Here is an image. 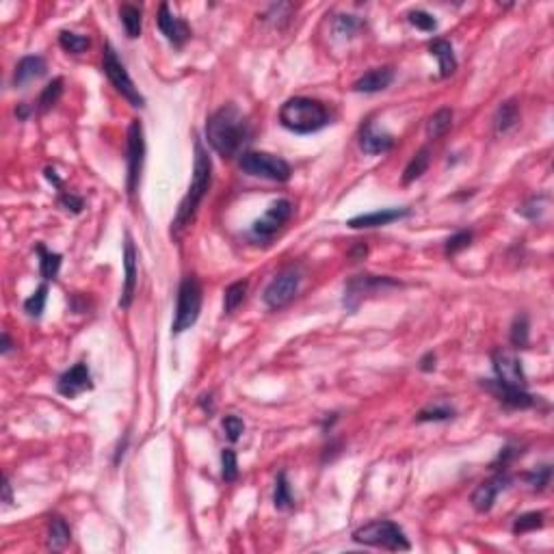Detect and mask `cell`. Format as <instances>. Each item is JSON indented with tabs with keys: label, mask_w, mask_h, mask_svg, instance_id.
I'll use <instances>...</instances> for the list:
<instances>
[{
	"label": "cell",
	"mask_w": 554,
	"mask_h": 554,
	"mask_svg": "<svg viewBox=\"0 0 554 554\" xmlns=\"http://www.w3.org/2000/svg\"><path fill=\"white\" fill-rule=\"evenodd\" d=\"M524 478L528 481V485H530L533 490L542 492V490H546V487L550 485V478H552V468H550V466H542V468H537V470L528 472Z\"/></svg>",
	"instance_id": "cell-39"
},
{
	"label": "cell",
	"mask_w": 554,
	"mask_h": 554,
	"mask_svg": "<svg viewBox=\"0 0 554 554\" xmlns=\"http://www.w3.org/2000/svg\"><path fill=\"white\" fill-rule=\"evenodd\" d=\"M46 61L44 57H37V55H31V57H24L20 63L15 65V71H13V85L15 87H24L28 85L31 80H37L46 74Z\"/></svg>",
	"instance_id": "cell-20"
},
{
	"label": "cell",
	"mask_w": 554,
	"mask_h": 554,
	"mask_svg": "<svg viewBox=\"0 0 554 554\" xmlns=\"http://www.w3.org/2000/svg\"><path fill=\"white\" fill-rule=\"evenodd\" d=\"M517 455H522L520 449H513V446H507V449L500 451V455H498V459H496V463H494V468H498V470L507 468L509 463H511Z\"/></svg>",
	"instance_id": "cell-43"
},
{
	"label": "cell",
	"mask_w": 554,
	"mask_h": 554,
	"mask_svg": "<svg viewBox=\"0 0 554 554\" xmlns=\"http://www.w3.org/2000/svg\"><path fill=\"white\" fill-rule=\"evenodd\" d=\"M511 345L515 349H526L528 347V316L517 314L511 325Z\"/></svg>",
	"instance_id": "cell-33"
},
{
	"label": "cell",
	"mask_w": 554,
	"mask_h": 554,
	"mask_svg": "<svg viewBox=\"0 0 554 554\" xmlns=\"http://www.w3.org/2000/svg\"><path fill=\"white\" fill-rule=\"evenodd\" d=\"M69 539H71V530H69L67 522L63 520L61 515H52L50 522H48V537H46L48 548L59 552V550H63L69 544Z\"/></svg>",
	"instance_id": "cell-23"
},
{
	"label": "cell",
	"mask_w": 554,
	"mask_h": 554,
	"mask_svg": "<svg viewBox=\"0 0 554 554\" xmlns=\"http://www.w3.org/2000/svg\"><path fill=\"white\" fill-rule=\"evenodd\" d=\"M239 167L254 178H266L273 182L291 180V165L284 158L266 154V152H245L239 160Z\"/></svg>",
	"instance_id": "cell-6"
},
{
	"label": "cell",
	"mask_w": 554,
	"mask_h": 554,
	"mask_svg": "<svg viewBox=\"0 0 554 554\" xmlns=\"http://www.w3.org/2000/svg\"><path fill=\"white\" fill-rule=\"evenodd\" d=\"M357 26H360V22H357L353 15H343V17H338V24H336L338 33H343V35H351Z\"/></svg>",
	"instance_id": "cell-45"
},
{
	"label": "cell",
	"mask_w": 554,
	"mask_h": 554,
	"mask_svg": "<svg viewBox=\"0 0 554 554\" xmlns=\"http://www.w3.org/2000/svg\"><path fill=\"white\" fill-rule=\"evenodd\" d=\"M291 214H293V204L288 200H277V202H273L271 208L266 210L262 217L254 223L252 234L256 239H262V241L273 239L277 232L282 230V225L291 219Z\"/></svg>",
	"instance_id": "cell-12"
},
{
	"label": "cell",
	"mask_w": 554,
	"mask_h": 554,
	"mask_svg": "<svg viewBox=\"0 0 554 554\" xmlns=\"http://www.w3.org/2000/svg\"><path fill=\"white\" fill-rule=\"evenodd\" d=\"M37 254H40V273L44 279H55L59 269H61V256L59 254H52L48 249L40 243L37 245Z\"/></svg>",
	"instance_id": "cell-28"
},
{
	"label": "cell",
	"mask_w": 554,
	"mask_h": 554,
	"mask_svg": "<svg viewBox=\"0 0 554 554\" xmlns=\"http://www.w3.org/2000/svg\"><path fill=\"white\" fill-rule=\"evenodd\" d=\"M102 69H104V74L109 76L111 85L117 89V92L126 98L132 106H137V109H141V106H146V98H143L139 94V89L135 87L130 74H128V69L123 67V63L119 61L117 57V52L111 44H106L104 46V52H102Z\"/></svg>",
	"instance_id": "cell-7"
},
{
	"label": "cell",
	"mask_w": 554,
	"mask_h": 554,
	"mask_svg": "<svg viewBox=\"0 0 554 554\" xmlns=\"http://www.w3.org/2000/svg\"><path fill=\"white\" fill-rule=\"evenodd\" d=\"M483 388H487L492 395L500 401L505 403L513 409H528L535 405V397H530L526 390H520V388H507L498 381H483Z\"/></svg>",
	"instance_id": "cell-17"
},
{
	"label": "cell",
	"mask_w": 554,
	"mask_h": 554,
	"mask_svg": "<svg viewBox=\"0 0 554 554\" xmlns=\"http://www.w3.org/2000/svg\"><path fill=\"white\" fill-rule=\"evenodd\" d=\"M15 115H17V119H26V117L31 115V109H28L26 104H20V106H17V109H15Z\"/></svg>",
	"instance_id": "cell-50"
},
{
	"label": "cell",
	"mask_w": 554,
	"mask_h": 554,
	"mask_svg": "<svg viewBox=\"0 0 554 554\" xmlns=\"http://www.w3.org/2000/svg\"><path fill=\"white\" fill-rule=\"evenodd\" d=\"M11 347H13L11 338H9L7 334H3V347H0V351H3V353H9V351H11Z\"/></svg>",
	"instance_id": "cell-51"
},
{
	"label": "cell",
	"mask_w": 554,
	"mask_h": 554,
	"mask_svg": "<svg viewBox=\"0 0 554 554\" xmlns=\"http://www.w3.org/2000/svg\"><path fill=\"white\" fill-rule=\"evenodd\" d=\"M453 126V111L451 109H440L435 111L426 121V135L431 139H440L442 135H446Z\"/></svg>",
	"instance_id": "cell-26"
},
{
	"label": "cell",
	"mask_w": 554,
	"mask_h": 554,
	"mask_svg": "<svg viewBox=\"0 0 554 554\" xmlns=\"http://www.w3.org/2000/svg\"><path fill=\"white\" fill-rule=\"evenodd\" d=\"M46 178H48V180H50L52 184H55V187H61V180H59V175H57L55 169H50V167H48V169H46Z\"/></svg>",
	"instance_id": "cell-49"
},
{
	"label": "cell",
	"mask_w": 554,
	"mask_h": 554,
	"mask_svg": "<svg viewBox=\"0 0 554 554\" xmlns=\"http://www.w3.org/2000/svg\"><path fill=\"white\" fill-rule=\"evenodd\" d=\"M299 284H301L299 269L288 266V269H284L277 277H273V282L269 286H266L262 299L271 310H279V308L286 306V303L293 301V297L299 291Z\"/></svg>",
	"instance_id": "cell-9"
},
{
	"label": "cell",
	"mask_w": 554,
	"mask_h": 554,
	"mask_svg": "<svg viewBox=\"0 0 554 554\" xmlns=\"http://www.w3.org/2000/svg\"><path fill=\"white\" fill-rule=\"evenodd\" d=\"M59 202H61V206H63L67 212H74V214H78V212L85 208L83 198H78V195H74V193H63Z\"/></svg>",
	"instance_id": "cell-42"
},
{
	"label": "cell",
	"mask_w": 554,
	"mask_h": 554,
	"mask_svg": "<svg viewBox=\"0 0 554 554\" xmlns=\"http://www.w3.org/2000/svg\"><path fill=\"white\" fill-rule=\"evenodd\" d=\"M273 503H275L277 509H291L293 507V494H291V485H288V478H286V472L277 474Z\"/></svg>",
	"instance_id": "cell-35"
},
{
	"label": "cell",
	"mask_w": 554,
	"mask_h": 554,
	"mask_svg": "<svg viewBox=\"0 0 554 554\" xmlns=\"http://www.w3.org/2000/svg\"><path fill=\"white\" fill-rule=\"evenodd\" d=\"M223 431H225L230 442H239L243 431H245V424L239 416H225L223 418Z\"/></svg>",
	"instance_id": "cell-41"
},
{
	"label": "cell",
	"mask_w": 554,
	"mask_h": 554,
	"mask_svg": "<svg viewBox=\"0 0 554 554\" xmlns=\"http://www.w3.org/2000/svg\"><path fill=\"white\" fill-rule=\"evenodd\" d=\"M544 526V513L542 511H528V513H522L515 517L513 522V533L515 535H522V533H530V530H537Z\"/></svg>",
	"instance_id": "cell-31"
},
{
	"label": "cell",
	"mask_w": 554,
	"mask_h": 554,
	"mask_svg": "<svg viewBox=\"0 0 554 554\" xmlns=\"http://www.w3.org/2000/svg\"><path fill=\"white\" fill-rule=\"evenodd\" d=\"M279 123L297 135H310L329 123V113L323 102L312 98H291L279 109Z\"/></svg>",
	"instance_id": "cell-3"
},
{
	"label": "cell",
	"mask_w": 554,
	"mask_h": 554,
	"mask_svg": "<svg viewBox=\"0 0 554 554\" xmlns=\"http://www.w3.org/2000/svg\"><path fill=\"white\" fill-rule=\"evenodd\" d=\"M46 299H48V286L42 284L40 288L24 301V312L33 318H40L44 314V308H46Z\"/></svg>",
	"instance_id": "cell-34"
},
{
	"label": "cell",
	"mask_w": 554,
	"mask_h": 554,
	"mask_svg": "<svg viewBox=\"0 0 554 554\" xmlns=\"http://www.w3.org/2000/svg\"><path fill=\"white\" fill-rule=\"evenodd\" d=\"M429 50H431V55L440 61V76L442 78H449L453 71L457 69V59H455V52H453L451 42L433 40L431 44H429Z\"/></svg>",
	"instance_id": "cell-22"
},
{
	"label": "cell",
	"mask_w": 554,
	"mask_h": 554,
	"mask_svg": "<svg viewBox=\"0 0 554 554\" xmlns=\"http://www.w3.org/2000/svg\"><path fill=\"white\" fill-rule=\"evenodd\" d=\"M366 254H368L366 245H355V247L351 249V252H349V258H351L353 262H360V260L366 258Z\"/></svg>",
	"instance_id": "cell-47"
},
{
	"label": "cell",
	"mask_w": 554,
	"mask_h": 554,
	"mask_svg": "<svg viewBox=\"0 0 554 554\" xmlns=\"http://www.w3.org/2000/svg\"><path fill=\"white\" fill-rule=\"evenodd\" d=\"M409 22H412L416 28L420 31H435L438 22H435V17L431 13H426L422 9H416V11H409Z\"/></svg>",
	"instance_id": "cell-40"
},
{
	"label": "cell",
	"mask_w": 554,
	"mask_h": 554,
	"mask_svg": "<svg viewBox=\"0 0 554 554\" xmlns=\"http://www.w3.org/2000/svg\"><path fill=\"white\" fill-rule=\"evenodd\" d=\"M59 44L65 52H71V55H80V52H85L89 48V37H85V35H78V33H71V31H61L59 35Z\"/></svg>",
	"instance_id": "cell-32"
},
{
	"label": "cell",
	"mask_w": 554,
	"mask_h": 554,
	"mask_svg": "<svg viewBox=\"0 0 554 554\" xmlns=\"http://www.w3.org/2000/svg\"><path fill=\"white\" fill-rule=\"evenodd\" d=\"M123 293L119 299V308H130V303L135 299V291H137V249L135 243L130 239V234L126 236V245H123Z\"/></svg>",
	"instance_id": "cell-16"
},
{
	"label": "cell",
	"mask_w": 554,
	"mask_h": 554,
	"mask_svg": "<svg viewBox=\"0 0 554 554\" xmlns=\"http://www.w3.org/2000/svg\"><path fill=\"white\" fill-rule=\"evenodd\" d=\"M455 416V409L453 407H429V409H422L418 414V422H440V420H451Z\"/></svg>",
	"instance_id": "cell-37"
},
{
	"label": "cell",
	"mask_w": 554,
	"mask_h": 554,
	"mask_svg": "<svg viewBox=\"0 0 554 554\" xmlns=\"http://www.w3.org/2000/svg\"><path fill=\"white\" fill-rule=\"evenodd\" d=\"M143 160H146V137H143V126L139 121H132L128 128V175H126V189L130 195L137 193Z\"/></svg>",
	"instance_id": "cell-11"
},
{
	"label": "cell",
	"mask_w": 554,
	"mask_h": 554,
	"mask_svg": "<svg viewBox=\"0 0 554 554\" xmlns=\"http://www.w3.org/2000/svg\"><path fill=\"white\" fill-rule=\"evenodd\" d=\"M247 295V282H234L225 288V299H223V310L225 314H232L241 303L245 301Z\"/></svg>",
	"instance_id": "cell-30"
},
{
	"label": "cell",
	"mask_w": 554,
	"mask_h": 554,
	"mask_svg": "<svg viewBox=\"0 0 554 554\" xmlns=\"http://www.w3.org/2000/svg\"><path fill=\"white\" fill-rule=\"evenodd\" d=\"M429 163H431V150L420 148L403 171V184H412L414 180H418V178L429 169Z\"/></svg>",
	"instance_id": "cell-25"
},
{
	"label": "cell",
	"mask_w": 554,
	"mask_h": 554,
	"mask_svg": "<svg viewBox=\"0 0 554 554\" xmlns=\"http://www.w3.org/2000/svg\"><path fill=\"white\" fill-rule=\"evenodd\" d=\"M544 200H546V198H533L528 204H524L517 212H522L524 217H528V219H537V217H539V212H542V202H544Z\"/></svg>",
	"instance_id": "cell-44"
},
{
	"label": "cell",
	"mask_w": 554,
	"mask_h": 554,
	"mask_svg": "<svg viewBox=\"0 0 554 554\" xmlns=\"http://www.w3.org/2000/svg\"><path fill=\"white\" fill-rule=\"evenodd\" d=\"M507 487H509V476L505 472H498L492 478L483 481V483L474 490L470 503H472V507L478 513H487L494 507V503H496V496L503 490H507Z\"/></svg>",
	"instance_id": "cell-14"
},
{
	"label": "cell",
	"mask_w": 554,
	"mask_h": 554,
	"mask_svg": "<svg viewBox=\"0 0 554 554\" xmlns=\"http://www.w3.org/2000/svg\"><path fill=\"white\" fill-rule=\"evenodd\" d=\"M392 80H395V69H392V67H374V69L366 71L362 78H357L353 83V92H357V94H377V92L388 89L392 85Z\"/></svg>",
	"instance_id": "cell-19"
},
{
	"label": "cell",
	"mask_w": 554,
	"mask_h": 554,
	"mask_svg": "<svg viewBox=\"0 0 554 554\" xmlns=\"http://www.w3.org/2000/svg\"><path fill=\"white\" fill-rule=\"evenodd\" d=\"M360 146L366 154H383L388 150L395 148V137L388 132H379L372 128V123L368 121L366 126L362 128L360 135Z\"/></svg>",
	"instance_id": "cell-21"
},
{
	"label": "cell",
	"mask_w": 554,
	"mask_h": 554,
	"mask_svg": "<svg viewBox=\"0 0 554 554\" xmlns=\"http://www.w3.org/2000/svg\"><path fill=\"white\" fill-rule=\"evenodd\" d=\"M3 503L11 505V483H9L7 476H5V483H3Z\"/></svg>",
	"instance_id": "cell-48"
},
{
	"label": "cell",
	"mask_w": 554,
	"mask_h": 554,
	"mask_svg": "<svg viewBox=\"0 0 554 554\" xmlns=\"http://www.w3.org/2000/svg\"><path fill=\"white\" fill-rule=\"evenodd\" d=\"M210 178H212V163L210 156L204 148L202 139L195 141V169H193V182L184 195V200L178 206L175 219L171 223V232L173 234H180V232L193 221L195 212H198L202 200L206 198V193L210 189Z\"/></svg>",
	"instance_id": "cell-2"
},
{
	"label": "cell",
	"mask_w": 554,
	"mask_h": 554,
	"mask_svg": "<svg viewBox=\"0 0 554 554\" xmlns=\"http://www.w3.org/2000/svg\"><path fill=\"white\" fill-rule=\"evenodd\" d=\"M433 368H435V353L429 351V353L422 355V360H420V370H422V372H431Z\"/></svg>",
	"instance_id": "cell-46"
},
{
	"label": "cell",
	"mask_w": 554,
	"mask_h": 554,
	"mask_svg": "<svg viewBox=\"0 0 554 554\" xmlns=\"http://www.w3.org/2000/svg\"><path fill=\"white\" fill-rule=\"evenodd\" d=\"M470 243H472V232H468V230L457 232V234H453L449 241H446V256H455V254H459L461 249L470 247Z\"/></svg>",
	"instance_id": "cell-38"
},
{
	"label": "cell",
	"mask_w": 554,
	"mask_h": 554,
	"mask_svg": "<svg viewBox=\"0 0 554 554\" xmlns=\"http://www.w3.org/2000/svg\"><path fill=\"white\" fill-rule=\"evenodd\" d=\"M221 474H223L225 483H234V481L239 478V459L232 449H225L221 453Z\"/></svg>",
	"instance_id": "cell-36"
},
{
	"label": "cell",
	"mask_w": 554,
	"mask_h": 554,
	"mask_svg": "<svg viewBox=\"0 0 554 554\" xmlns=\"http://www.w3.org/2000/svg\"><path fill=\"white\" fill-rule=\"evenodd\" d=\"M249 135H252L249 121L234 104L221 106L206 121V139L212 150L223 158H232L239 154L241 148L249 141Z\"/></svg>",
	"instance_id": "cell-1"
},
{
	"label": "cell",
	"mask_w": 554,
	"mask_h": 554,
	"mask_svg": "<svg viewBox=\"0 0 554 554\" xmlns=\"http://www.w3.org/2000/svg\"><path fill=\"white\" fill-rule=\"evenodd\" d=\"M119 17H121V24H123V28H126L128 37L137 40L141 35V9L135 5H123L119 9Z\"/></svg>",
	"instance_id": "cell-29"
},
{
	"label": "cell",
	"mask_w": 554,
	"mask_h": 554,
	"mask_svg": "<svg viewBox=\"0 0 554 554\" xmlns=\"http://www.w3.org/2000/svg\"><path fill=\"white\" fill-rule=\"evenodd\" d=\"M492 364L496 372V381L507 388H520L526 390V374L522 368V362L507 351V349H496L492 355Z\"/></svg>",
	"instance_id": "cell-10"
},
{
	"label": "cell",
	"mask_w": 554,
	"mask_h": 554,
	"mask_svg": "<svg viewBox=\"0 0 554 554\" xmlns=\"http://www.w3.org/2000/svg\"><path fill=\"white\" fill-rule=\"evenodd\" d=\"M407 214H409L407 208H381V210H374V212H368V214H357V217H353L347 225L353 227V230L379 227V225H388L392 221H399V219L407 217Z\"/></svg>",
	"instance_id": "cell-18"
},
{
	"label": "cell",
	"mask_w": 554,
	"mask_h": 554,
	"mask_svg": "<svg viewBox=\"0 0 554 554\" xmlns=\"http://www.w3.org/2000/svg\"><path fill=\"white\" fill-rule=\"evenodd\" d=\"M158 28H160V33L165 35V37L173 44V46H184V42L191 37V28H189V24L184 22V20H180V17H175L173 13H171V9H169V5L167 3H163L158 7Z\"/></svg>",
	"instance_id": "cell-15"
},
{
	"label": "cell",
	"mask_w": 554,
	"mask_h": 554,
	"mask_svg": "<svg viewBox=\"0 0 554 554\" xmlns=\"http://www.w3.org/2000/svg\"><path fill=\"white\" fill-rule=\"evenodd\" d=\"M392 286H399L397 279L392 277H386V275H355L349 279L347 288H345V297H343V306L345 310H349L351 314L360 310L362 301L377 295V293H383L386 288H392Z\"/></svg>",
	"instance_id": "cell-8"
},
{
	"label": "cell",
	"mask_w": 554,
	"mask_h": 554,
	"mask_svg": "<svg viewBox=\"0 0 554 554\" xmlns=\"http://www.w3.org/2000/svg\"><path fill=\"white\" fill-rule=\"evenodd\" d=\"M353 539L357 544L383 548V550H392V552L412 548V544H409V539L405 537L403 528L395 522H390V520H377V522H370L362 528H357L353 533Z\"/></svg>",
	"instance_id": "cell-4"
},
{
	"label": "cell",
	"mask_w": 554,
	"mask_h": 554,
	"mask_svg": "<svg viewBox=\"0 0 554 554\" xmlns=\"http://www.w3.org/2000/svg\"><path fill=\"white\" fill-rule=\"evenodd\" d=\"M63 96V78H55L52 83H48L44 87V92L37 100V111L40 113H48L52 106H55Z\"/></svg>",
	"instance_id": "cell-27"
},
{
	"label": "cell",
	"mask_w": 554,
	"mask_h": 554,
	"mask_svg": "<svg viewBox=\"0 0 554 554\" xmlns=\"http://www.w3.org/2000/svg\"><path fill=\"white\" fill-rule=\"evenodd\" d=\"M92 388H94L92 372H89V366L85 362H78L69 370H65L59 377V383H57L59 395L65 399H76L78 395H83V392L92 390Z\"/></svg>",
	"instance_id": "cell-13"
},
{
	"label": "cell",
	"mask_w": 554,
	"mask_h": 554,
	"mask_svg": "<svg viewBox=\"0 0 554 554\" xmlns=\"http://www.w3.org/2000/svg\"><path fill=\"white\" fill-rule=\"evenodd\" d=\"M517 121H520V109H517L515 100H509L505 104H500V109L496 111L494 130H496V135H503V132L511 130Z\"/></svg>",
	"instance_id": "cell-24"
},
{
	"label": "cell",
	"mask_w": 554,
	"mask_h": 554,
	"mask_svg": "<svg viewBox=\"0 0 554 554\" xmlns=\"http://www.w3.org/2000/svg\"><path fill=\"white\" fill-rule=\"evenodd\" d=\"M202 284L195 275H187L178 288V306H175V318L171 331L173 334H182L191 325H195V320L200 318L202 312Z\"/></svg>",
	"instance_id": "cell-5"
}]
</instances>
